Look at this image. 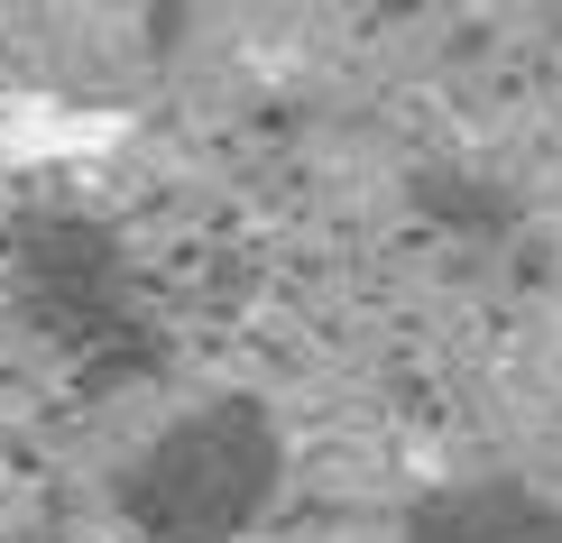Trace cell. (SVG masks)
I'll use <instances>...</instances> for the list:
<instances>
[{
    "label": "cell",
    "instance_id": "cell-1",
    "mask_svg": "<svg viewBox=\"0 0 562 543\" xmlns=\"http://www.w3.org/2000/svg\"><path fill=\"white\" fill-rule=\"evenodd\" d=\"M138 138L130 102H65V92H0V167L19 176H65L102 167Z\"/></svg>",
    "mask_w": 562,
    "mask_h": 543
}]
</instances>
